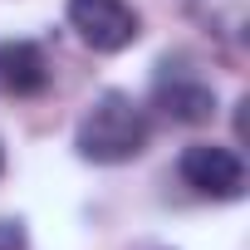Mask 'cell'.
I'll use <instances>...</instances> for the list:
<instances>
[{"label":"cell","mask_w":250,"mask_h":250,"mask_svg":"<svg viewBox=\"0 0 250 250\" xmlns=\"http://www.w3.org/2000/svg\"><path fill=\"white\" fill-rule=\"evenodd\" d=\"M74 147L83 162H98V167L133 162L147 147V113L133 103V93L108 88L83 108L79 128H74Z\"/></svg>","instance_id":"obj_1"},{"label":"cell","mask_w":250,"mask_h":250,"mask_svg":"<svg viewBox=\"0 0 250 250\" xmlns=\"http://www.w3.org/2000/svg\"><path fill=\"white\" fill-rule=\"evenodd\" d=\"M69 25L98 54H118L143 35V15L128 0H69Z\"/></svg>","instance_id":"obj_2"},{"label":"cell","mask_w":250,"mask_h":250,"mask_svg":"<svg viewBox=\"0 0 250 250\" xmlns=\"http://www.w3.org/2000/svg\"><path fill=\"white\" fill-rule=\"evenodd\" d=\"M182 182H187L196 196H211V201H240V196H245V162H240L230 147L196 143V147L182 152Z\"/></svg>","instance_id":"obj_3"},{"label":"cell","mask_w":250,"mask_h":250,"mask_svg":"<svg viewBox=\"0 0 250 250\" xmlns=\"http://www.w3.org/2000/svg\"><path fill=\"white\" fill-rule=\"evenodd\" d=\"M152 98H157V108L172 123H211V113H216V88L196 69H187V64H177V69L162 64Z\"/></svg>","instance_id":"obj_4"},{"label":"cell","mask_w":250,"mask_h":250,"mask_svg":"<svg viewBox=\"0 0 250 250\" xmlns=\"http://www.w3.org/2000/svg\"><path fill=\"white\" fill-rule=\"evenodd\" d=\"M49 88V59L35 40H0V93L35 98Z\"/></svg>","instance_id":"obj_5"},{"label":"cell","mask_w":250,"mask_h":250,"mask_svg":"<svg viewBox=\"0 0 250 250\" xmlns=\"http://www.w3.org/2000/svg\"><path fill=\"white\" fill-rule=\"evenodd\" d=\"M0 250H25V226L20 221H0Z\"/></svg>","instance_id":"obj_6"},{"label":"cell","mask_w":250,"mask_h":250,"mask_svg":"<svg viewBox=\"0 0 250 250\" xmlns=\"http://www.w3.org/2000/svg\"><path fill=\"white\" fill-rule=\"evenodd\" d=\"M0 172H5V147H0Z\"/></svg>","instance_id":"obj_7"}]
</instances>
